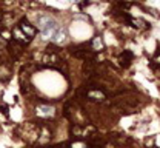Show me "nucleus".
<instances>
[{
    "instance_id": "1",
    "label": "nucleus",
    "mask_w": 160,
    "mask_h": 148,
    "mask_svg": "<svg viewBox=\"0 0 160 148\" xmlns=\"http://www.w3.org/2000/svg\"><path fill=\"white\" fill-rule=\"evenodd\" d=\"M39 22H40V25H42V29H43L45 34H52L59 28L57 22L54 20L52 17H49V16H40Z\"/></svg>"
},
{
    "instance_id": "2",
    "label": "nucleus",
    "mask_w": 160,
    "mask_h": 148,
    "mask_svg": "<svg viewBox=\"0 0 160 148\" xmlns=\"http://www.w3.org/2000/svg\"><path fill=\"white\" fill-rule=\"evenodd\" d=\"M20 29H22V33L29 39V40H32L34 39V36L37 34V29L32 26V25H29L28 22H26V19H22V22H20Z\"/></svg>"
},
{
    "instance_id": "3",
    "label": "nucleus",
    "mask_w": 160,
    "mask_h": 148,
    "mask_svg": "<svg viewBox=\"0 0 160 148\" xmlns=\"http://www.w3.org/2000/svg\"><path fill=\"white\" fill-rule=\"evenodd\" d=\"M51 37H52V42L54 43H65L68 40V36H66V31L63 29V28H57L52 34H51Z\"/></svg>"
},
{
    "instance_id": "4",
    "label": "nucleus",
    "mask_w": 160,
    "mask_h": 148,
    "mask_svg": "<svg viewBox=\"0 0 160 148\" xmlns=\"http://www.w3.org/2000/svg\"><path fill=\"white\" fill-rule=\"evenodd\" d=\"M37 114L42 116L43 119H46V117H52L54 116V108L51 105H40L37 108Z\"/></svg>"
},
{
    "instance_id": "5",
    "label": "nucleus",
    "mask_w": 160,
    "mask_h": 148,
    "mask_svg": "<svg viewBox=\"0 0 160 148\" xmlns=\"http://www.w3.org/2000/svg\"><path fill=\"white\" fill-rule=\"evenodd\" d=\"M91 48H92V51H96V53L103 51V49H105V42H103V39H102L100 36H96V37L91 40Z\"/></svg>"
},
{
    "instance_id": "6",
    "label": "nucleus",
    "mask_w": 160,
    "mask_h": 148,
    "mask_svg": "<svg viewBox=\"0 0 160 148\" xmlns=\"http://www.w3.org/2000/svg\"><path fill=\"white\" fill-rule=\"evenodd\" d=\"M132 57H134V54H132L131 51H123V53H122V54L119 56L120 65H122V66H128V65L131 64Z\"/></svg>"
},
{
    "instance_id": "7",
    "label": "nucleus",
    "mask_w": 160,
    "mask_h": 148,
    "mask_svg": "<svg viewBox=\"0 0 160 148\" xmlns=\"http://www.w3.org/2000/svg\"><path fill=\"white\" fill-rule=\"evenodd\" d=\"M88 97L92 99V100H105L106 94L100 89H91V91H88Z\"/></svg>"
},
{
    "instance_id": "8",
    "label": "nucleus",
    "mask_w": 160,
    "mask_h": 148,
    "mask_svg": "<svg viewBox=\"0 0 160 148\" xmlns=\"http://www.w3.org/2000/svg\"><path fill=\"white\" fill-rule=\"evenodd\" d=\"M12 36H14V39H16L17 42L23 43V45H26V43L31 42V40H29V39H28V37H26V36H25V34L22 33V29H20V28H16V29H14Z\"/></svg>"
},
{
    "instance_id": "9",
    "label": "nucleus",
    "mask_w": 160,
    "mask_h": 148,
    "mask_svg": "<svg viewBox=\"0 0 160 148\" xmlns=\"http://www.w3.org/2000/svg\"><path fill=\"white\" fill-rule=\"evenodd\" d=\"M131 23H132L136 28H140V29H142V28H143V29L149 28V25H148L145 20H142V19H132V17H131Z\"/></svg>"
},
{
    "instance_id": "10",
    "label": "nucleus",
    "mask_w": 160,
    "mask_h": 148,
    "mask_svg": "<svg viewBox=\"0 0 160 148\" xmlns=\"http://www.w3.org/2000/svg\"><path fill=\"white\" fill-rule=\"evenodd\" d=\"M156 62H159V64H160V56L157 57V59H156Z\"/></svg>"
}]
</instances>
